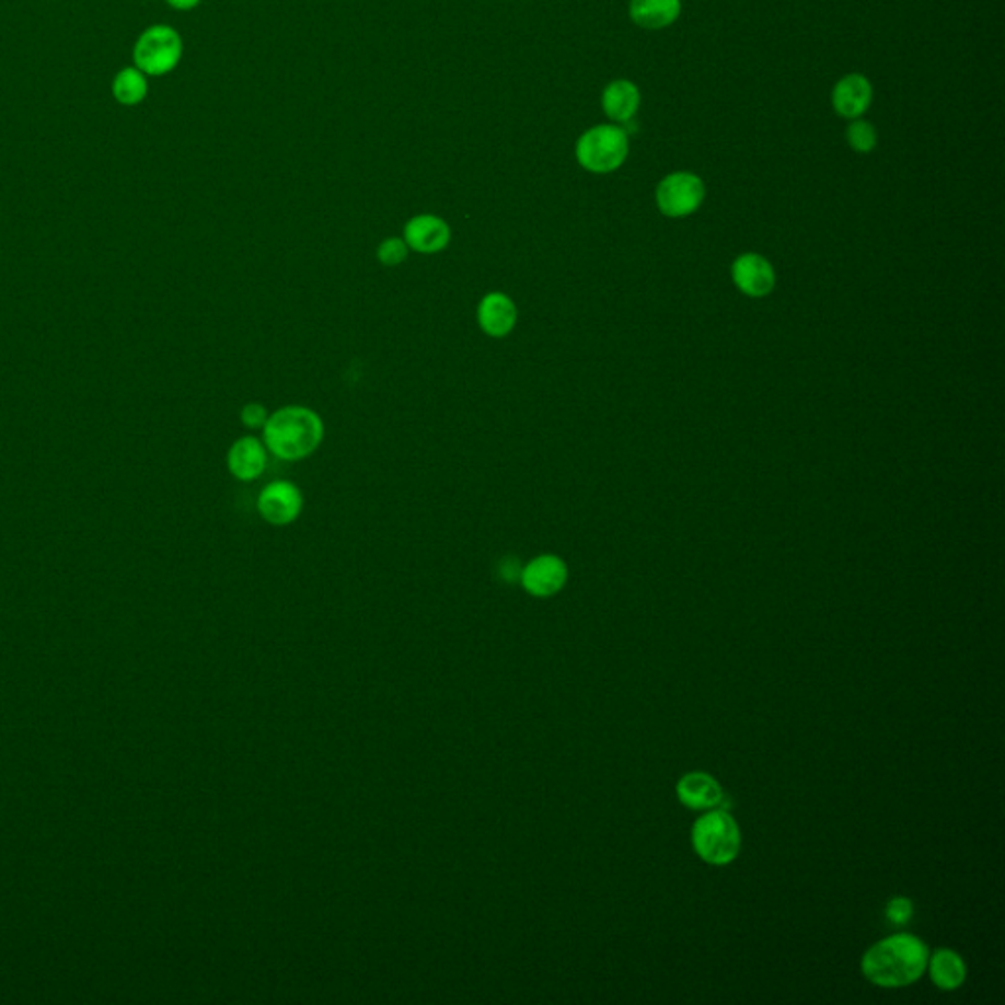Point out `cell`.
<instances>
[{
    "label": "cell",
    "instance_id": "14",
    "mask_svg": "<svg viewBox=\"0 0 1005 1005\" xmlns=\"http://www.w3.org/2000/svg\"><path fill=\"white\" fill-rule=\"evenodd\" d=\"M267 464L266 444L259 438L244 437L228 452V467L240 482H254Z\"/></svg>",
    "mask_w": 1005,
    "mask_h": 1005
},
{
    "label": "cell",
    "instance_id": "17",
    "mask_svg": "<svg viewBox=\"0 0 1005 1005\" xmlns=\"http://www.w3.org/2000/svg\"><path fill=\"white\" fill-rule=\"evenodd\" d=\"M931 982L939 987L940 992H955L964 984L968 968L964 958L950 949L935 950L927 960Z\"/></svg>",
    "mask_w": 1005,
    "mask_h": 1005
},
{
    "label": "cell",
    "instance_id": "23",
    "mask_svg": "<svg viewBox=\"0 0 1005 1005\" xmlns=\"http://www.w3.org/2000/svg\"><path fill=\"white\" fill-rule=\"evenodd\" d=\"M168 4L177 10H190L199 7L200 0H168Z\"/></svg>",
    "mask_w": 1005,
    "mask_h": 1005
},
{
    "label": "cell",
    "instance_id": "6",
    "mask_svg": "<svg viewBox=\"0 0 1005 1005\" xmlns=\"http://www.w3.org/2000/svg\"><path fill=\"white\" fill-rule=\"evenodd\" d=\"M705 199L702 177L690 171H675L666 175L656 187V205L666 217L682 219L700 209Z\"/></svg>",
    "mask_w": 1005,
    "mask_h": 1005
},
{
    "label": "cell",
    "instance_id": "21",
    "mask_svg": "<svg viewBox=\"0 0 1005 1005\" xmlns=\"http://www.w3.org/2000/svg\"><path fill=\"white\" fill-rule=\"evenodd\" d=\"M886 917L892 925H905L913 917V903L903 896L892 898L886 905Z\"/></svg>",
    "mask_w": 1005,
    "mask_h": 1005
},
{
    "label": "cell",
    "instance_id": "4",
    "mask_svg": "<svg viewBox=\"0 0 1005 1005\" xmlns=\"http://www.w3.org/2000/svg\"><path fill=\"white\" fill-rule=\"evenodd\" d=\"M628 158V132L619 124H598L576 142V160L589 173H613Z\"/></svg>",
    "mask_w": 1005,
    "mask_h": 1005
},
{
    "label": "cell",
    "instance_id": "5",
    "mask_svg": "<svg viewBox=\"0 0 1005 1005\" xmlns=\"http://www.w3.org/2000/svg\"><path fill=\"white\" fill-rule=\"evenodd\" d=\"M183 39L180 32L158 24L142 32L134 46V63L146 76L162 77L180 66Z\"/></svg>",
    "mask_w": 1005,
    "mask_h": 1005
},
{
    "label": "cell",
    "instance_id": "2",
    "mask_svg": "<svg viewBox=\"0 0 1005 1005\" xmlns=\"http://www.w3.org/2000/svg\"><path fill=\"white\" fill-rule=\"evenodd\" d=\"M324 438L323 418L307 407H284L267 417L264 442L272 454L294 462L313 454Z\"/></svg>",
    "mask_w": 1005,
    "mask_h": 1005
},
{
    "label": "cell",
    "instance_id": "10",
    "mask_svg": "<svg viewBox=\"0 0 1005 1005\" xmlns=\"http://www.w3.org/2000/svg\"><path fill=\"white\" fill-rule=\"evenodd\" d=\"M450 227L437 215H417L405 224V244L418 254H437L450 244Z\"/></svg>",
    "mask_w": 1005,
    "mask_h": 1005
},
{
    "label": "cell",
    "instance_id": "12",
    "mask_svg": "<svg viewBox=\"0 0 1005 1005\" xmlns=\"http://www.w3.org/2000/svg\"><path fill=\"white\" fill-rule=\"evenodd\" d=\"M732 279L742 293L764 297L774 289L776 276L769 259L756 254H744L732 264Z\"/></svg>",
    "mask_w": 1005,
    "mask_h": 1005
},
{
    "label": "cell",
    "instance_id": "11",
    "mask_svg": "<svg viewBox=\"0 0 1005 1005\" xmlns=\"http://www.w3.org/2000/svg\"><path fill=\"white\" fill-rule=\"evenodd\" d=\"M675 794L683 806L695 809V811L723 807V801H725L721 784L713 778L712 774H705V772H690L682 776L675 786Z\"/></svg>",
    "mask_w": 1005,
    "mask_h": 1005
},
{
    "label": "cell",
    "instance_id": "20",
    "mask_svg": "<svg viewBox=\"0 0 1005 1005\" xmlns=\"http://www.w3.org/2000/svg\"><path fill=\"white\" fill-rule=\"evenodd\" d=\"M408 246L401 238H388L378 247V257L383 266H398L407 259Z\"/></svg>",
    "mask_w": 1005,
    "mask_h": 1005
},
{
    "label": "cell",
    "instance_id": "9",
    "mask_svg": "<svg viewBox=\"0 0 1005 1005\" xmlns=\"http://www.w3.org/2000/svg\"><path fill=\"white\" fill-rule=\"evenodd\" d=\"M874 89L868 77L860 73H848L841 77L833 86V108L846 120L863 118L864 113L873 105Z\"/></svg>",
    "mask_w": 1005,
    "mask_h": 1005
},
{
    "label": "cell",
    "instance_id": "13",
    "mask_svg": "<svg viewBox=\"0 0 1005 1005\" xmlns=\"http://www.w3.org/2000/svg\"><path fill=\"white\" fill-rule=\"evenodd\" d=\"M477 321L482 331L492 338H505L517 324V307L509 294L499 291L487 293L477 309Z\"/></svg>",
    "mask_w": 1005,
    "mask_h": 1005
},
{
    "label": "cell",
    "instance_id": "19",
    "mask_svg": "<svg viewBox=\"0 0 1005 1005\" xmlns=\"http://www.w3.org/2000/svg\"><path fill=\"white\" fill-rule=\"evenodd\" d=\"M846 142L854 152L870 153L878 146V130L864 118H854L846 128Z\"/></svg>",
    "mask_w": 1005,
    "mask_h": 1005
},
{
    "label": "cell",
    "instance_id": "22",
    "mask_svg": "<svg viewBox=\"0 0 1005 1005\" xmlns=\"http://www.w3.org/2000/svg\"><path fill=\"white\" fill-rule=\"evenodd\" d=\"M267 411L264 405L259 403H250L246 407L242 408V423L246 425L247 428H264V425L267 423Z\"/></svg>",
    "mask_w": 1005,
    "mask_h": 1005
},
{
    "label": "cell",
    "instance_id": "15",
    "mask_svg": "<svg viewBox=\"0 0 1005 1005\" xmlns=\"http://www.w3.org/2000/svg\"><path fill=\"white\" fill-rule=\"evenodd\" d=\"M603 113L613 124H626L635 120L640 106V91L628 79L611 81L601 95Z\"/></svg>",
    "mask_w": 1005,
    "mask_h": 1005
},
{
    "label": "cell",
    "instance_id": "3",
    "mask_svg": "<svg viewBox=\"0 0 1005 1005\" xmlns=\"http://www.w3.org/2000/svg\"><path fill=\"white\" fill-rule=\"evenodd\" d=\"M692 844L703 863L727 866L740 853L742 835L739 823L723 807L707 809L693 823Z\"/></svg>",
    "mask_w": 1005,
    "mask_h": 1005
},
{
    "label": "cell",
    "instance_id": "18",
    "mask_svg": "<svg viewBox=\"0 0 1005 1005\" xmlns=\"http://www.w3.org/2000/svg\"><path fill=\"white\" fill-rule=\"evenodd\" d=\"M113 95L120 105H140L148 95V79L138 67H126L114 77Z\"/></svg>",
    "mask_w": 1005,
    "mask_h": 1005
},
{
    "label": "cell",
    "instance_id": "16",
    "mask_svg": "<svg viewBox=\"0 0 1005 1005\" xmlns=\"http://www.w3.org/2000/svg\"><path fill=\"white\" fill-rule=\"evenodd\" d=\"M628 14L640 28L665 30L680 19L682 0H631Z\"/></svg>",
    "mask_w": 1005,
    "mask_h": 1005
},
{
    "label": "cell",
    "instance_id": "1",
    "mask_svg": "<svg viewBox=\"0 0 1005 1005\" xmlns=\"http://www.w3.org/2000/svg\"><path fill=\"white\" fill-rule=\"evenodd\" d=\"M927 960L929 949L920 937L896 933L866 950L860 968L864 978L874 986L905 987L925 974Z\"/></svg>",
    "mask_w": 1005,
    "mask_h": 1005
},
{
    "label": "cell",
    "instance_id": "8",
    "mask_svg": "<svg viewBox=\"0 0 1005 1005\" xmlns=\"http://www.w3.org/2000/svg\"><path fill=\"white\" fill-rule=\"evenodd\" d=\"M522 586L536 598H551L566 586L568 568L564 559L544 554L527 564L521 571Z\"/></svg>",
    "mask_w": 1005,
    "mask_h": 1005
},
{
    "label": "cell",
    "instance_id": "7",
    "mask_svg": "<svg viewBox=\"0 0 1005 1005\" xmlns=\"http://www.w3.org/2000/svg\"><path fill=\"white\" fill-rule=\"evenodd\" d=\"M257 511L276 527L291 524L303 511V494L291 482H272L257 497Z\"/></svg>",
    "mask_w": 1005,
    "mask_h": 1005
}]
</instances>
